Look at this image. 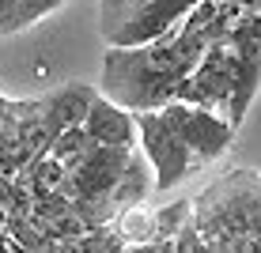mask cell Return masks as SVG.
I'll return each instance as SVG.
<instances>
[{"label": "cell", "instance_id": "6", "mask_svg": "<svg viewBox=\"0 0 261 253\" xmlns=\"http://www.w3.org/2000/svg\"><path fill=\"white\" fill-rule=\"evenodd\" d=\"M95 95H98V87H91V83H65V87H57V91H49L42 98H31V114L61 136L65 129L84 125L87 106H91Z\"/></svg>", "mask_w": 261, "mask_h": 253}, {"label": "cell", "instance_id": "1", "mask_svg": "<svg viewBox=\"0 0 261 253\" xmlns=\"http://www.w3.org/2000/svg\"><path fill=\"white\" fill-rule=\"evenodd\" d=\"M216 42V4L201 0L167 34L144 46H110L102 57V98L129 114L174 102V87Z\"/></svg>", "mask_w": 261, "mask_h": 253}, {"label": "cell", "instance_id": "3", "mask_svg": "<svg viewBox=\"0 0 261 253\" xmlns=\"http://www.w3.org/2000/svg\"><path fill=\"white\" fill-rule=\"evenodd\" d=\"M235 65H239L235 42H212L204 49V57L197 61V68L174 87V102H190V106H201V110H212L223 117L227 98H231Z\"/></svg>", "mask_w": 261, "mask_h": 253}, {"label": "cell", "instance_id": "9", "mask_svg": "<svg viewBox=\"0 0 261 253\" xmlns=\"http://www.w3.org/2000/svg\"><path fill=\"white\" fill-rule=\"evenodd\" d=\"M193 215V201H174L167 208H159V212H151V223H155V242H170L178 231L190 223Z\"/></svg>", "mask_w": 261, "mask_h": 253}, {"label": "cell", "instance_id": "13", "mask_svg": "<svg viewBox=\"0 0 261 253\" xmlns=\"http://www.w3.org/2000/svg\"><path fill=\"white\" fill-rule=\"evenodd\" d=\"M190 253H212V249H208V246H204V242H201V238H193V246H190Z\"/></svg>", "mask_w": 261, "mask_h": 253}, {"label": "cell", "instance_id": "2", "mask_svg": "<svg viewBox=\"0 0 261 253\" xmlns=\"http://www.w3.org/2000/svg\"><path fill=\"white\" fill-rule=\"evenodd\" d=\"M133 117H137V140L144 144V155H148V166H151V185L159 193L182 185L197 170L190 148L178 140V132L163 121L159 110H140Z\"/></svg>", "mask_w": 261, "mask_h": 253}, {"label": "cell", "instance_id": "5", "mask_svg": "<svg viewBox=\"0 0 261 253\" xmlns=\"http://www.w3.org/2000/svg\"><path fill=\"white\" fill-rule=\"evenodd\" d=\"M193 4H201V0H129L125 15L118 19V26L106 34V42H110V46H144V42H155L159 34H167Z\"/></svg>", "mask_w": 261, "mask_h": 253}, {"label": "cell", "instance_id": "7", "mask_svg": "<svg viewBox=\"0 0 261 253\" xmlns=\"http://www.w3.org/2000/svg\"><path fill=\"white\" fill-rule=\"evenodd\" d=\"M84 132L102 148H133L137 144V117L121 106H114L110 98L95 95L84 117Z\"/></svg>", "mask_w": 261, "mask_h": 253}, {"label": "cell", "instance_id": "4", "mask_svg": "<svg viewBox=\"0 0 261 253\" xmlns=\"http://www.w3.org/2000/svg\"><path fill=\"white\" fill-rule=\"evenodd\" d=\"M159 114H163V121L178 132V140L190 148V155H193L197 166L227 155L231 140H235V125H231L227 117L212 114V110H201V106L167 102V106H159Z\"/></svg>", "mask_w": 261, "mask_h": 253}, {"label": "cell", "instance_id": "11", "mask_svg": "<svg viewBox=\"0 0 261 253\" xmlns=\"http://www.w3.org/2000/svg\"><path fill=\"white\" fill-rule=\"evenodd\" d=\"M23 0H0V38L23 31Z\"/></svg>", "mask_w": 261, "mask_h": 253}, {"label": "cell", "instance_id": "10", "mask_svg": "<svg viewBox=\"0 0 261 253\" xmlns=\"http://www.w3.org/2000/svg\"><path fill=\"white\" fill-rule=\"evenodd\" d=\"M95 148V140L84 132V125H76V129H65L57 140H53V148H49V159H57L61 166H72L84 151H91Z\"/></svg>", "mask_w": 261, "mask_h": 253}, {"label": "cell", "instance_id": "12", "mask_svg": "<svg viewBox=\"0 0 261 253\" xmlns=\"http://www.w3.org/2000/svg\"><path fill=\"white\" fill-rule=\"evenodd\" d=\"M125 8H129V0H102V34H110L114 26H118Z\"/></svg>", "mask_w": 261, "mask_h": 253}, {"label": "cell", "instance_id": "8", "mask_svg": "<svg viewBox=\"0 0 261 253\" xmlns=\"http://www.w3.org/2000/svg\"><path fill=\"white\" fill-rule=\"evenodd\" d=\"M114 234L125 242V246H148V242H155V223H151V215L144 212V208H125V212L114 215Z\"/></svg>", "mask_w": 261, "mask_h": 253}]
</instances>
